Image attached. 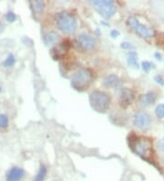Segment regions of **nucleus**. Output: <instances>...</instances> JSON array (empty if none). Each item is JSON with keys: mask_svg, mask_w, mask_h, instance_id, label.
I'll list each match as a JSON object with an SVG mask.
<instances>
[{"mask_svg": "<svg viewBox=\"0 0 164 181\" xmlns=\"http://www.w3.org/2000/svg\"><path fill=\"white\" fill-rule=\"evenodd\" d=\"M29 5H30L32 11L35 14L42 13L44 10V7H45V3L43 1H39V0H37V1H30Z\"/></svg>", "mask_w": 164, "mask_h": 181, "instance_id": "obj_15", "label": "nucleus"}, {"mask_svg": "<svg viewBox=\"0 0 164 181\" xmlns=\"http://www.w3.org/2000/svg\"><path fill=\"white\" fill-rule=\"evenodd\" d=\"M92 71L89 69L82 68L73 75L70 84L74 89L78 90V92H83V90L88 88L90 83L92 82Z\"/></svg>", "mask_w": 164, "mask_h": 181, "instance_id": "obj_2", "label": "nucleus"}, {"mask_svg": "<svg viewBox=\"0 0 164 181\" xmlns=\"http://www.w3.org/2000/svg\"><path fill=\"white\" fill-rule=\"evenodd\" d=\"M70 45L69 43V41H64L59 46L55 47L54 48L51 49V55L53 57L54 60H59V58L65 53V51H67L69 48Z\"/></svg>", "mask_w": 164, "mask_h": 181, "instance_id": "obj_12", "label": "nucleus"}, {"mask_svg": "<svg viewBox=\"0 0 164 181\" xmlns=\"http://www.w3.org/2000/svg\"><path fill=\"white\" fill-rule=\"evenodd\" d=\"M102 18L108 19L116 13V6L111 0H95L89 2Z\"/></svg>", "mask_w": 164, "mask_h": 181, "instance_id": "obj_5", "label": "nucleus"}, {"mask_svg": "<svg viewBox=\"0 0 164 181\" xmlns=\"http://www.w3.org/2000/svg\"><path fill=\"white\" fill-rule=\"evenodd\" d=\"M141 66H142V69H143L144 71H149L151 69L155 68L154 64L151 63V62H150V61H143V62L141 63Z\"/></svg>", "mask_w": 164, "mask_h": 181, "instance_id": "obj_21", "label": "nucleus"}, {"mask_svg": "<svg viewBox=\"0 0 164 181\" xmlns=\"http://www.w3.org/2000/svg\"><path fill=\"white\" fill-rule=\"evenodd\" d=\"M154 80L155 81L157 82V83L160 84V85H164V79L160 76V75H157L154 77Z\"/></svg>", "mask_w": 164, "mask_h": 181, "instance_id": "obj_24", "label": "nucleus"}, {"mask_svg": "<svg viewBox=\"0 0 164 181\" xmlns=\"http://www.w3.org/2000/svg\"><path fill=\"white\" fill-rule=\"evenodd\" d=\"M156 98H157V95H156V93L154 92H148L145 94L141 95L139 102L141 106L148 107V106L152 105L155 103Z\"/></svg>", "mask_w": 164, "mask_h": 181, "instance_id": "obj_11", "label": "nucleus"}, {"mask_svg": "<svg viewBox=\"0 0 164 181\" xmlns=\"http://www.w3.org/2000/svg\"><path fill=\"white\" fill-rule=\"evenodd\" d=\"M154 56H155V58H156V59H157L158 61H160V60H161V55H160V53L156 52Z\"/></svg>", "mask_w": 164, "mask_h": 181, "instance_id": "obj_27", "label": "nucleus"}, {"mask_svg": "<svg viewBox=\"0 0 164 181\" xmlns=\"http://www.w3.org/2000/svg\"><path fill=\"white\" fill-rule=\"evenodd\" d=\"M57 28L66 34H73L78 29V22L72 14L67 11H61L55 15Z\"/></svg>", "mask_w": 164, "mask_h": 181, "instance_id": "obj_1", "label": "nucleus"}, {"mask_svg": "<svg viewBox=\"0 0 164 181\" xmlns=\"http://www.w3.org/2000/svg\"><path fill=\"white\" fill-rule=\"evenodd\" d=\"M129 145L135 154L141 156L145 160H148V157L152 153V145L149 139L146 138H135L129 139Z\"/></svg>", "mask_w": 164, "mask_h": 181, "instance_id": "obj_3", "label": "nucleus"}, {"mask_svg": "<svg viewBox=\"0 0 164 181\" xmlns=\"http://www.w3.org/2000/svg\"><path fill=\"white\" fill-rule=\"evenodd\" d=\"M15 62H16V59H15L14 55L10 54V55H8V57L5 60L3 65L5 66V67L8 68V67H11V66H13L15 64Z\"/></svg>", "mask_w": 164, "mask_h": 181, "instance_id": "obj_18", "label": "nucleus"}, {"mask_svg": "<svg viewBox=\"0 0 164 181\" xmlns=\"http://www.w3.org/2000/svg\"><path fill=\"white\" fill-rule=\"evenodd\" d=\"M25 175L24 169L14 167L6 174V181H20Z\"/></svg>", "mask_w": 164, "mask_h": 181, "instance_id": "obj_10", "label": "nucleus"}, {"mask_svg": "<svg viewBox=\"0 0 164 181\" xmlns=\"http://www.w3.org/2000/svg\"><path fill=\"white\" fill-rule=\"evenodd\" d=\"M155 113H156V115H157L158 118H160V119L164 118V103L159 104L157 107H156Z\"/></svg>", "mask_w": 164, "mask_h": 181, "instance_id": "obj_19", "label": "nucleus"}, {"mask_svg": "<svg viewBox=\"0 0 164 181\" xmlns=\"http://www.w3.org/2000/svg\"><path fill=\"white\" fill-rule=\"evenodd\" d=\"M46 175H47V167L45 166H41L33 181H44Z\"/></svg>", "mask_w": 164, "mask_h": 181, "instance_id": "obj_17", "label": "nucleus"}, {"mask_svg": "<svg viewBox=\"0 0 164 181\" xmlns=\"http://www.w3.org/2000/svg\"><path fill=\"white\" fill-rule=\"evenodd\" d=\"M103 84L105 87H108V88H117L120 86L121 81L116 74H110V75L106 76L104 78Z\"/></svg>", "mask_w": 164, "mask_h": 181, "instance_id": "obj_13", "label": "nucleus"}, {"mask_svg": "<svg viewBox=\"0 0 164 181\" xmlns=\"http://www.w3.org/2000/svg\"><path fill=\"white\" fill-rule=\"evenodd\" d=\"M97 45V40L91 35L82 33L74 39V47L81 52H87L92 49Z\"/></svg>", "mask_w": 164, "mask_h": 181, "instance_id": "obj_7", "label": "nucleus"}, {"mask_svg": "<svg viewBox=\"0 0 164 181\" xmlns=\"http://www.w3.org/2000/svg\"><path fill=\"white\" fill-rule=\"evenodd\" d=\"M127 61L128 64L130 67L134 69H139V64H138V54L135 51H129L127 54Z\"/></svg>", "mask_w": 164, "mask_h": 181, "instance_id": "obj_14", "label": "nucleus"}, {"mask_svg": "<svg viewBox=\"0 0 164 181\" xmlns=\"http://www.w3.org/2000/svg\"><path fill=\"white\" fill-rule=\"evenodd\" d=\"M6 20H7L8 22L12 23V22L16 21V14L13 13V12H8V13L6 15Z\"/></svg>", "mask_w": 164, "mask_h": 181, "instance_id": "obj_22", "label": "nucleus"}, {"mask_svg": "<svg viewBox=\"0 0 164 181\" xmlns=\"http://www.w3.org/2000/svg\"><path fill=\"white\" fill-rule=\"evenodd\" d=\"M59 38V34H57V32H54V31H51L47 33V34H46L44 36V42L46 45H51L53 43H55L56 41L57 40V38Z\"/></svg>", "mask_w": 164, "mask_h": 181, "instance_id": "obj_16", "label": "nucleus"}, {"mask_svg": "<svg viewBox=\"0 0 164 181\" xmlns=\"http://www.w3.org/2000/svg\"><path fill=\"white\" fill-rule=\"evenodd\" d=\"M89 103L92 109L98 113H104L109 109L110 98L109 94L100 90H94L89 94Z\"/></svg>", "mask_w": 164, "mask_h": 181, "instance_id": "obj_4", "label": "nucleus"}, {"mask_svg": "<svg viewBox=\"0 0 164 181\" xmlns=\"http://www.w3.org/2000/svg\"><path fill=\"white\" fill-rule=\"evenodd\" d=\"M157 147L160 151L164 152V137L159 140V142L157 143Z\"/></svg>", "mask_w": 164, "mask_h": 181, "instance_id": "obj_23", "label": "nucleus"}, {"mask_svg": "<svg viewBox=\"0 0 164 181\" xmlns=\"http://www.w3.org/2000/svg\"><path fill=\"white\" fill-rule=\"evenodd\" d=\"M110 36L115 38H117V37L119 36V32L118 30H112V31L110 32Z\"/></svg>", "mask_w": 164, "mask_h": 181, "instance_id": "obj_26", "label": "nucleus"}, {"mask_svg": "<svg viewBox=\"0 0 164 181\" xmlns=\"http://www.w3.org/2000/svg\"><path fill=\"white\" fill-rule=\"evenodd\" d=\"M4 29H5V26H4V24L0 21V33L1 32H3V30H4Z\"/></svg>", "mask_w": 164, "mask_h": 181, "instance_id": "obj_28", "label": "nucleus"}, {"mask_svg": "<svg viewBox=\"0 0 164 181\" xmlns=\"http://www.w3.org/2000/svg\"><path fill=\"white\" fill-rule=\"evenodd\" d=\"M0 93H1V88H0Z\"/></svg>", "mask_w": 164, "mask_h": 181, "instance_id": "obj_29", "label": "nucleus"}, {"mask_svg": "<svg viewBox=\"0 0 164 181\" xmlns=\"http://www.w3.org/2000/svg\"><path fill=\"white\" fill-rule=\"evenodd\" d=\"M135 95L134 93L129 88H122L120 90L119 93V103L123 107L126 108L127 106H129L132 101L134 100Z\"/></svg>", "mask_w": 164, "mask_h": 181, "instance_id": "obj_9", "label": "nucleus"}, {"mask_svg": "<svg viewBox=\"0 0 164 181\" xmlns=\"http://www.w3.org/2000/svg\"><path fill=\"white\" fill-rule=\"evenodd\" d=\"M134 125L141 130H146L150 127L151 116L147 113L139 111L134 116Z\"/></svg>", "mask_w": 164, "mask_h": 181, "instance_id": "obj_8", "label": "nucleus"}, {"mask_svg": "<svg viewBox=\"0 0 164 181\" xmlns=\"http://www.w3.org/2000/svg\"><path fill=\"white\" fill-rule=\"evenodd\" d=\"M120 47H121L122 48H124V49H132V48H133V47L131 46L129 43H128V42H123V43H121Z\"/></svg>", "mask_w": 164, "mask_h": 181, "instance_id": "obj_25", "label": "nucleus"}, {"mask_svg": "<svg viewBox=\"0 0 164 181\" xmlns=\"http://www.w3.org/2000/svg\"><path fill=\"white\" fill-rule=\"evenodd\" d=\"M127 23L129 25V27L130 29H132L139 36H141V38H149L155 35V31L151 28H149V27L145 26V25L141 24L137 19V16L134 15H130L129 16Z\"/></svg>", "mask_w": 164, "mask_h": 181, "instance_id": "obj_6", "label": "nucleus"}, {"mask_svg": "<svg viewBox=\"0 0 164 181\" xmlns=\"http://www.w3.org/2000/svg\"><path fill=\"white\" fill-rule=\"evenodd\" d=\"M8 125V118L6 115L0 113V128H6Z\"/></svg>", "mask_w": 164, "mask_h": 181, "instance_id": "obj_20", "label": "nucleus"}]
</instances>
